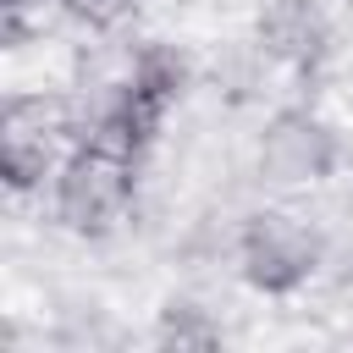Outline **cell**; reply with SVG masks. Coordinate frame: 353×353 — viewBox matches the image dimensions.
<instances>
[{
    "mask_svg": "<svg viewBox=\"0 0 353 353\" xmlns=\"http://www.w3.org/2000/svg\"><path fill=\"white\" fill-rule=\"evenodd\" d=\"M132 165L138 160H121V154L83 143L55 176V221L77 237H105L132 210V188H138Z\"/></svg>",
    "mask_w": 353,
    "mask_h": 353,
    "instance_id": "obj_1",
    "label": "cell"
},
{
    "mask_svg": "<svg viewBox=\"0 0 353 353\" xmlns=\"http://www.w3.org/2000/svg\"><path fill=\"white\" fill-rule=\"evenodd\" d=\"M237 254H243V281L281 298V292H298L320 270V232L287 210H259L248 215Z\"/></svg>",
    "mask_w": 353,
    "mask_h": 353,
    "instance_id": "obj_2",
    "label": "cell"
},
{
    "mask_svg": "<svg viewBox=\"0 0 353 353\" xmlns=\"http://www.w3.org/2000/svg\"><path fill=\"white\" fill-rule=\"evenodd\" d=\"M259 171L270 182H325L336 171V138L309 110H276L259 138Z\"/></svg>",
    "mask_w": 353,
    "mask_h": 353,
    "instance_id": "obj_3",
    "label": "cell"
},
{
    "mask_svg": "<svg viewBox=\"0 0 353 353\" xmlns=\"http://www.w3.org/2000/svg\"><path fill=\"white\" fill-rule=\"evenodd\" d=\"M182 83H188L182 55H176V50H165V44H143V50H138V61H132V83H127L121 105H127V110L154 132V127H160V116L182 99Z\"/></svg>",
    "mask_w": 353,
    "mask_h": 353,
    "instance_id": "obj_4",
    "label": "cell"
},
{
    "mask_svg": "<svg viewBox=\"0 0 353 353\" xmlns=\"http://www.w3.org/2000/svg\"><path fill=\"white\" fill-rule=\"evenodd\" d=\"M259 44L287 66H314L325 55V22H320V11L309 0H265Z\"/></svg>",
    "mask_w": 353,
    "mask_h": 353,
    "instance_id": "obj_5",
    "label": "cell"
},
{
    "mask_svg": "<svg viewBox=\"0 0 353 353\" xmlns=\"http://www.w3.org/2000/svg\"><path fill=\"white\" fill-rule=\"evenodd\" d=\"M50 160H55V143H50V138H33V132H0V176H6L11 193L39 188L44 171H50Z\"/></svg>",
    "mask_w": 353,
    "mask_h": 353,
    "instance_id": "obj_6",
    "label": "cell"
},
{
    "mask_svg": "<svg viewBox=\"0 0 353 353\" xmlns=\"http://www.w3.org/2000/svg\"><path fill=\"white\" fill-rule=\"evenodd\" d=\"M66 121H72V110L55 94H11L6 110H0V132H33V138H50V143L66 132Z\"/></svg>",
    "mask_w": 353,
    "mask_h": 353,
    "instance_id": "obj_7",
    "label": "cell"
},
{
    "mask_svg": "<svg viewBox=\"0 0 353 353\" xmlns=\"http://www.w3.org/2000/svg\"><path fill=\"white\" fill-rule=\"evenodd\" d=\"M221 342V325L204 320V309H188V303H171L160 314V347H215Z\"/></svg>",
    "mask_w": 353,
    "mask_h": 353,
    "instance_id": "obj_8",
    "label": "cell"
},
{
    "mask_svg": "<svg viewBox=\"0 0 353 353\" xmlns=\"http://www.w3.org/2000/svg\"><path fill=\"white\" fill-rule=\"evenodd\" d=\"M61 11H66L72 22H83V28L105 33V28H116V22L132 11V0H61Z\"/></svg>",
    "mask_w": 353,
    "mask_h": 353,
    "instance_id": "obj_9",
    "label": "cell"
},
{
    "mask_svg": "<svg viewBox=\"0 0 353 353\" xmlns=\"http://www.w3.org/2000/svg\"><path fill=\"white\" fill-rule=\"evenodd\" d=\"M0 6H6V11H22V6H28V0H0Z\"/></svg>",
    "mask_w": 353,
    "mask_h": 353,
    "instance_id": "obj_10",
    "label": "cell"
}]
</instances>
